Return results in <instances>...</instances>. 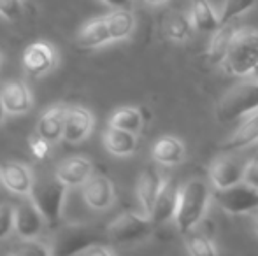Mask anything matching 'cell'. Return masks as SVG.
Wrapping results in <instances>:
<instances>
[{
    "mask_svg": "<svg viewBox=\"0 0 258 256\" xmlns=\"http://www.w3.org/2000/svg\"><path fill=\"white\" fill-rule=\"evenodd\" d=\"M0 100L7 114L21 116L27 114L34 106L32 92L23 81H7L0 86Z\"/></svg>",
    "mask_w": 258,
    "mask_h": 256,
    "instance_id": "9c48e42d",
    "label": "cell"
},
{
    "mask_svg": "<svg viewBox=\"0 0 258 256\" xmlns=\"http://www.w3.org/2000/svg\"><path fill=\"white\" fill-rule=\"evenodd\" d=\"M223 65L232 75L251 74L258 67V32H239Z\"/></svg>",
    "mask_w": 258,
    "mask_h": 256,
    "instance_id": "277c9868",
    "label": "cell"
},
{
    "mask_svg": "<svg viewBox=\"0 0 258 256\" xmlns=\"http://www.w3.org/2000/svg\"><path fill=\"white\" fill-rule=\"evenodd\" d=\"M81 188L86 205L95 211H105L114 202V188L111 179L102 174H92Z\"/></svg>",
    "mask_w": 258,
    "mask_h": 256,
    "instance_id": "30bf717a",
    "label": "cell"
},
{
    "mask_svg": "<svg viewBox=\"0 0 258 256\" xmlns=\"http://www.w3.org/2000/svg\"><path fill=\"white\" fill-rule=\"evenodd\" d=\"M194 23L191 20H188L186 16L183 14L176 13V14H170L167 18V23H165V32L172 41L176 42H184V41H190L191 35H194Z\"/></svg>",
    "mask_w": 258,
    "mask_h": 256,
    "instance_id": "d4e9b609",
    "label": "cell"
},
{
    "mask_svg": "<svg viewBox=\"0 0 258 256\" xmlns=\"http://www.w3.org/2000/svg\"><path fill=\"white\" fill-rule=\"evenodd\" d=\"M255 4L256 0H225L220 13V25L230 23L234 18L248 13Z\"/></svg>",
    "mask_w": 258,
    "mask_h": 256,
    "instance_id": "83f0119b",
    "label": "cell"
},
{
    "mask_svg": "<svg viewBox=\"0 0 258 256\" xmlns=\"http://www.w3.org/2000/svg\"><path fill=\"white\" fill-rule=\"evenodd\" d=\"M93 128V116L81 106L67 107L63 125V140L69 144H79L90 135Z\"/></svg>",
    "mask_w": 258,
    "mask_h": 256,
    "instance_id": "8fae6325",
    "label": "cell"
},
{
    "mask_svg": "<svg viewBox=\"0 0 258 256\" xmlns=\"http://www.w3.org/2000/svg\"><path fill=\"white\" fill-rule=\"evenodd\" d=\"M105 20H107L112 42L126 39L136 28V18H134L132 11L128 7H116L114 11H111L105 16Z\"/></svg>",
    "mask_w": 258,
    "mask_h": 256,
    "instance_id": "7402d4cb",
    "label": "cell"
},
{
    "mask_svg": "<svg viewBox=\"0 0 258 256\" xmlns=\"http://www.w3.org/2000/svg\"><path fill=\"white\" fill-rule=\"evenodd\" d=\"M100 2L111 6L112 9H116V7H128V9H130V4H132V0H100Z\"/></svg>",
    "mask_w": 258,
    "mask_h": 256,
    "instance_id": "e575fe53",
    "label": "cell"
},
{
    "mask_svg": "<svg viewBox=\"0 0 258 256\" xmlns=\"http://www.w3.org/2000/svg\"><path fill=\"white\" fill-rule=\"evenodd\" d=\"M76 42L81 49H95L102 48V46L112 42L111 32H109V25L105 16L95 18V20L85 23L78 32Z\"/></svg>",
    "mask_w": 258,
    "mask_h": 256,
    "instance_id": "2e32d148",
    "label": "cell"
},
{
    "mask_svg": "<svg viewBox=\"0 0 258 256\" xmlns=\"http://www.w3.org/2000/svg\"><path fill=\"white\" fill-rule=\"evenodd\" d=\"M109 127L123 128L128 132L137 133L143 127V116L136 107H121V109L114 111L109 120Z\"/></svg>",
    "mask_w": 258,
    "mask_h": 256,
    "instance_id": "484cf974",
    "label": "cell"
},
{
    "mask_svg": "<svg viewBox=\"0 0 258 256\" xmlns=\"http://www.w3.org/2000/svg\"><path fill=\"white\" fill-rule=\"evenodd\" d=\"M258 140V109L241 125L230 139L225 142V149H242L246 146H251Z\"/></svg>",
    "mask_w": 258,
    "mask_h": 256,
    "instance_id": "603a6c76",
    "label": "cell"
},
{
    "mask_svg": "<svg viewBox=\"0 0 258 256\" xmlns=\"http://www.w3.org/2000/svg\"><path fill=\"white\" fill-rule=\"evenodd\" d=\"M0 181L9 192L16 195H30L35 179L27 165L18 163V161H7L0 167Z\"/></svg>",
    "mask_w": 258,
    "mask_h": 256,
    "instance_id": "7c38bea8",
    "label": "cell"
},
{
    "mask_svg": "<svg viewBox=\"0 0 258 256\" xmlns=\"http://www.w3.org/2000/svg\"><path fill=\"white\" fill-rule=\"evenodd\" d=\"M251 74H253V77H255V79H258V67L255 68V70L251 72Z\"/></svg>",
    "mask_w": 258,
    "mask_h": 256,
    "instance_id": "f35d334b",
    "label": "cell"
},
{
    "mask_svg": "<svg viewBox=\"0 0 258 256\" xmlns=\"http://www.w3.org/2000/svg\"><path fill=\"white\" fill-rule=\"evenodd\" d=\"M56 51L49 42L35 41L27 46L23 53V67L32 75H44L56 65Z\"/></svg>",
    "mask_w": 258,
    "mask_h": 256,
    "instance_id": "ba28073f",
    "label": "cell"
},
{
    "mask_svg": "<svg viewBox=\"0 0 258 256\" xmlns=\"http://www.w3.org/2000/svg\"><path fill=\"white\" fill-rule=\"evenodd\" d=\"M153 219L151 216H139L134 212H125L118 216L111 225L107 226V233L111 240L118 244H132L146 239L153 230Z\"/></svg>",
    "mask_w": 258,
    "mask_h": 256,
    "instance_id": "5b68a950",
    "label": "cell"
},
{
    "mask_svg": "<svg viewBox=\"0 0 258 256\" xmlns=\"http://www.w3.org/2000/svg\"><path fill=\"white\" fill-rule=\"evenodd\" d=\"M191 23L201 32H216L220 25V16H216L207 0L191 2Z\"/></svg>",
    "mask_w": 258,
    "mask_h": 256,
    "instance_id": "cb8c5ba5",
    "label": "cell"
},
{
    "mask_svg": "<svg viewBox=\"0 0 258 256\" xmlns=\"http://www.w3.org/2000/svg\"><path fill=\"white\" fill-rule=\"evenodd\" d=\"M14 232V207L9 204L0 205V240H6Z\"/></svg>",
    "mask_w": 258,
    "mask_h": 256,
    "instance_id": "f546056e",
    "label": "cell"
},
{
    "mask_svg": "<svg viewBox=\"0 0 258 256\" xmlns=\"http://www.w3.org/2000/svg\"><path fill=\"white\" fill-rule=\"evenodd\" d=\"M67 185L60 181L54 176H42V178L35 179L32 192L28 197L34 200L37 209L42 212L46 223L49 225H56L61 218L63 212L65 197H67Z\"/></svg>",
    "mask_w": 258,
    "mask_h": 256,
    "instance_id": "7a4b0ae2",
    "label": "cell"
},
{
    "mask_svg": "<svg viewBox=\"0 0 258 256\" xmlns=\"http://www.w3.org/2000/svg\"><path fill=\"white\" fill-rule=\"evenodd\" d=\"M209 188L201 179H191L179 193V204L176 211V225L181 232H190L206 214L209 204Z\"/></svg>",
    "mask_w": 258,
    "mask_h": 256,
    "instance_id": "6da1fadb",
    "label": "cell"
},
{
    "mask_svg": "<svg viewBox=\"0 0 258 256\" xmlns=\"http://www.w3.org/2000/svg\"><path fill=\"white\" fill-rule=\"evenodd\" d=\"M153 158L155 161L162 165H177L184 158V146L176 137H160L153 146Z\"/></svg>",
    "mask_w": 258,
    "mask_h": 256,
    "instance_id": "44dd1931",
    "label": "cell"
},
{
    "mask_svg": "<svg viewBox=\"0 0 258 256\" xmlns=\"http://www.w3.org/2000/svg\"><path fill=\"white\" fill-rule=\"evenodd\" d=\"M186 249L194 256H211L216 254V247H214L213 240L207 239L204 233H191L186 239Z\"/></svg>",
    "mask_w": 258,
    "mask_h": 256,
    "instance_id": "f1b7e54d",
    "label": "cell"
},
{
    "mask_svg": "<svg viewBox=\"0 0 258 256\" xmlns=\"http://www.w3.org/2000/svg\"><path fill=\"white\" fill-rule=\"evenodd\" d=\"M0 62H2V56H0Z\"/></svg>",
    "mask_w": 258,
    "mask_h": 256,
    "instance_id": "ab89813d",
    "label": "cell"
},
{
    "mask_svg": "<svg viewBox=\"0 0 258 256\" xmlns=\"http://www.w3.org/2000/svg\"><path fill=\"white\" fill-rule=\"evenodd\" d=\"M148 4H151V6H158V4H162V2H165V0H146Z\"/></svg>",
    "mask_w": 258,
    "mask_h": 256,
    "instance_id": "8d00e7d4",
    "label": "cell"
},
{
    "mask_svg": "<svg viewBox=\"0 0 258 256\" xmlns=\"http://www.w3.org/2000/svg\"><path fill=\"white\" fill-rule=\"evenodd\" d=\"M104 146L114 156H130L137 147V137L128 130L109 127L104 132Z\"/></svg>",
    "mask_w": 258,
    "mask_h": 256,
    "instance_id": "d6986e66",
    "label": "cell"
},
{
    "mask_svg": "<svg viewBox=\"0 0 258 256\" xmlns=\"http://www.w3.org/2000/svg\"><path fill=\"white\" fill-rule=\"evenodd\" d=\"M49 144L46 139H42L39 133H35L34 137H30V140H28V147H30L32 154H34L35 158H39V160H42V158H46L49 154Z\"/></svg>",
    "mask_w": 258,
    "mask_h": 256,
    "instance_id": "1f68e13d",
    "label": "cell"
},
{
    "mask_svg": "<svg viewBox=\"0 0 258 256\" xmlns=\"http://www.w3.org/2000/svg\"><path fill=\"white\" fill-rule=\"evenodd\" d=\"M23 14L21 0H0V16L7 21H16Z\"/></svg>",
    "mask_w": 258,
    "mask_h": 256,
    "instance_id": "4dcf8cb0",
    "label": "cell"
},
{
    "mask_svg": "<svg viewBox=\"0 0 258 256\" xmlns=\"http://www.w3.org/2000/svg\"><path fill=\"white\" fill-rule=\"evenodd\" d=\"M44 216L32 198L14 207V232L20 239H37L44 226Z\"/></svg>",
    "mask_w": 258,
    "mask_h": 256,
    "instance_id": "52a82bcc",
    "label": "cell"
},
{
    "mask_svg": "<svg viewBox=\"0 0 258 256\" xmlns=\"http://www.w3.org/2000/svg\"><path fill=\"white\" fill-rule=\"evenodd\" d=\"M56 178L67 186H83L93 174V163L86 156H71L56 168Z\"/></svg>",
    "mask_w": 258,
    "mask_h": 256,
    "instance_id": "9a60e30c",
    "label": "cell"
},
{
    "mask_svg": "<svg viewBox=\"0 0 258 256\" xmlns=\"http://www.w3.org/2000/svg\"><path fill=\"white\" fill-rule=\"evenodd\" d=\"M237 34H239V30L230 23L221 25V27L214 32L213 41H211V46H209V60L214 65L225 62V58H227L235 37H237Z\"/></svg>",
    "mask_w": 258,
    "mask_h": 256,
    "instance_id": "ffe728a7",
    "label": "cell"
},
{
    "mask_svg": "<svg viewBox=\"0 0 258 256\" xmlns=\"http://www.w3.org/2000/svg\"><path fill=\"white\" fill-rule=\"evenodd\" d=\"M162 185L163 181L155 167H146L141 172L139 181H137V197H139V202L144 209V214L151 216V211H153L156 197H158L160 190H162Z\"/></svg>",
    "mask_w": 258,
    "mask_h": 256,
    "instance_id": "e0dca14e",
    "label": "cell"
},
{
    "mask_svg": "<svg viewBox=\"0 0 258 256\" xmlns=\"http://www.w3.org/2000/svg\"><path fill=\"white\" fill-rule=\"evenodd\" d=\"M6 109H4V106H2V100H0V123L4 121V118H6Z\"/></svg>",
    "mask_w": 258,
    "mask_h": 256,
    "instance_id": "d590c367",
    "label": "cell"
},
{
    "mask_svg": "<svg viewBox=\"0 0 258 256\" xmlns=\"http://www.w3.org/2000/svg\"><path fill=\"white\" fill-rule=\"evenodd\" d=\"M214 200L230 214H244L258 209V190L241 181L227 188H216Z\"/></svg>",
    "mask_w": 258,
    "mask_h": 256,
    "instance_id": "8992f818",
    "label": "cell"
},
{
    "mask_svg": "<svg viewBox=\"0 0 258 256\" xmlns=\"http://www.w3.org/2000/svg\"><path fill=\"white\" fill-rule=\"evenodd\" d=\"M253 225H255V230H256V233H258V209H256V216H255V223H253Z\"/></svg>",
    "mask_w": 258,
    "mask_h": 256,
    "instance_id": "74e56055",
    "label": "cell"
},
{
    "mask_svg": "<svg viewBox=\"0 0 258 256\" xmlns=\"http://www.w3.org/2000/svg\"><path fill=\"white\" fill-rule=\"evenodd\" d=\"M258 109V79H248L230 88L218 104L221 121H234Z\"/></svg>",
    "mask_w": 258,
    "mask_h": 256,
    "instance_id": "3957f363",
    "label": "cell"
},
{
    "mask_svg": "<svg viewBox=\"0 0 258 256\" xmlns=\"http://www.w3.org/2000/svg\"><path fill=\"white\" fill-rule=\"evenodd\" d=\"M53 247L46 246V242H41L37 239H21V242H16L9 247V254L16 256H39V254H51Z\"/></svg>",
    "mask_w": 258,
    "mask_h": 256,
    "instance_id": "4316f807",
    "label": "cell"
},
{
    "mask_svg": "<svg viewBox=\"0 0 258 256\" xmlns=\"http://www.w3.org/2000/svg\"><path fill=\"white\" fill-rule=\"evenodd\" d=\"M244 167L241 161L234 160L230 156H220L213 161L209 168V178L214 188H227V186L237 185L242 181Z\"/></svg>",
    "mask_w": 258,
    "mask_h": 256,
    "instance_id": "5bb4252c",
    "label": "cell"
},
{
    "mask_svg": "<svg viewBox=\"0 0 258 256\" xmlns=\"http://www.w3.org/2000/svg\"><path fill=\"white\" fill-rule=\"evenodd\" d=\"M65 113L67 107L53 106L41 116L37 123V133L46 139L48 142H58L63 139V125H65Z\"/></svg>",
    "mask_w": 258,
    "mask_h": 256,
    "instance_id": "ac0fdd59",
    "label": "cell"
},
{
    "mask_svg": "<svg viewBox=\"0 0 258 256\" xmlns=\"http://www.w3.org/2000/svg\"><path fill=\"white\" fill-rule=\"evenodd\" d=\"M78 254H88V256H111L114 254V251L109 246H102V244H86L85 247L78 251Z\"/></svg>",
    "mask_w": 258,
    "mask_h": 256,
    "instance_id": "836d02e7",
    "label": "cell"
},
{
    "mask_svg": "<svg viewBox=\"0 0 258 256\" xmlns=\"http://www.w3.org/2000/svg\"><path fill=\"white\" fill-rule=\"evenodd\" d=\"M179 193L181 192L177 188L176 181H172V179L163 181L162 190H160L153 205V211H151V219H153L155 225L167 223L169 219H172L176 216L177 204H179Z\"/></svg>",
    "mask_w": 258,
    "mask_h": 256,
    "instance_id": "4fadbf2b",
    "label": "cell"
},
{
    "mask_svg": "<svg viewBox=\"0 0 258 256\" xmlns=\"http://www.w3.org/2000/svg\"><path fill=\"white\" fill-rule=\"evenodd\" d=\"M242 181H244L246 185H249V186H253V188L258 190V158H253L251 161L246 163Z\"/></svg>",
    "mask_w": 258,
    "mask_h": 256,
    "instance_id": "d6a6232c",
    "label": "cell"
}]
</instances>
